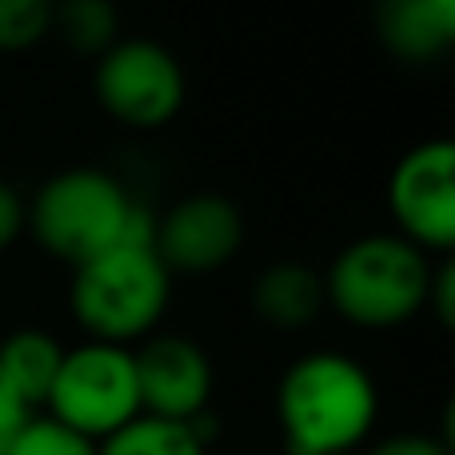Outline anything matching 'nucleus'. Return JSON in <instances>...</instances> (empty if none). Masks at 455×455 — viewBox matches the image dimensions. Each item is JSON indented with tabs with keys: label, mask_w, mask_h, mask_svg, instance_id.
Segmentation results:
<instances>
[{
	"label": "nucleus",
	"mask_w": 455,
	"mask_h": 455,
	"mask_svg": "<svg viewBox=\"0 0 455 455\" xmlns=\"http://www.w3.org/2000/svg\"><path fill=\"white\" fill-rule=\"evenodd\" d=\"M379 411L371 376L339 352L296 360L275 392L283 451L288 455H352L368 440Z\"/></svg>",
	"instance_id": "nucleus-1"
},
{
	"label": "nucleus",
	"mask_w": 455,
	"mask_h": 455,
	"mask_svg": "<svg viewBox=\"0 0 455 455\" xmlns=\"http://www.w3.org/2000/svg\"><path fill=\"white\" fill-rule=\"evenodd\" d=\"M427 283H432L427 251H419L403 235L376 232L352 240L336 256L323 280V299H331V307L347 323L395 328L427 304Z\"/></svg>",
	"instance_id": "nucleus-2"
},
{
	"label": "nucleus",
	"mask_w": 455,
	"mask_h": 455,
	"mask_svg": "<svg viewBox=\"0 0 455 455\" xmlns=\"http://www.w3.org/2000/svg\"><path fill=\"white\" fill-rule=\"evenodd\" d=\"M168 267L152 248H108L76 267L72 312L96 344L124 347L148 336L168 307Z\"/></svg>",
	"instance_id": "nucleus-3"
},
{
	"label": "nucleus",
	"mask_w": 455,
	"mask_h": 455,
	"mask_svg": "<svg viewBox=\"0 0 455 455\" xmlns=\"http://www.w3.org/2000/svg\"><path fill=\"white\" fill-rule=\"evenodd\" d=\"M136 200L116 176L100 168H68L56 172L24 208V224L48 256L80 267L108 248H120Z\"/></svg>",
	"instance_id": "nucleus-4"
},
{
	"label": "nucleus",
	"mask_w": 455,
	"mask_h": 455,
	"mask_svg": "<svg viewBox=\"0 0 455 455\" xmlns=\"http://www.w3.org/2000/svg\"><path fill=\"white\" fill-rule=\"evenodd\" d=\"M44 403L48 419L92 443H104L120 427L144 416L132 352L116 344H96V339L64 352Z\"/></svg>",
	"instance_id": "nucleus-5"
},
{
	"label": "nucleus",
	"mask_w": 455,
	"mask_h": 455,
	"mask_svg": "<svg viewBox=\"0 0 455 455\" xmlns=\"http://www.w3.org/2000/svg\"><path fill=\"white\" fill-rule=\"evenodd\" d=\"M96 100L128 128H164L184 104V72L156 40H120L96 64Z\"/></svg>",
	"instance_id": "nucleus-6"
},
{
	"label": "nucleus",
	"mask_w": 455,
	"mask_h": 455,
	"mask_svg": "<svg viewBox=\"0 0 455 455\" xmlns=\"http://www.w3.org/2000/svg\"><path fill=\"white\" fill-rule=\"evenodd\" d=\"M387 204L403 240L448 256L455 243V144L424 140L403 152L387 184Z\"/></svg>",
	"instance_id": "nucleus-7"
},
{
	"label": "nucleus",
	"mask_w": 455,
	"mask_h": 455,
	"mask_svg": "<svg viewBox=\"0 0 455 455\" xmlns=\"http://www.w3.org/2000/svg\"><path fill=\"white\" fill-rule=\"evenodd\" d=\"M140 411L168 424H192L212 400V363L192 339L156 336L132 352Z\"/></svg>",
	"instance_id": "nucleus-8"
},
{
	"label": "nucleus",
	"mask_w": 455,
	"mask_h": 455,
	"mask_svg": "<svg viewBox=\"0 0 455 455\" xmlns=\"http://www.w3.org/2000/svg\"><path fill=\"white\" fill-rule=\"evenodd\" d=\"M243 220L224 196H188L156 224V256L176 272H216L240 251Z\"/></svg>",
	"instance_id": "nucleus-9"
},
{
	"label": "nucleus",
	"mask_w": 455,
	"mask_h": 455,
	"mask_svg": "<svg viewBox=\"0 0 455 455\" xmlns=\"http://www.w3.org/2000/svg\"><path fill=\"white\" fill-rule=\"evenodd\" d=\"M323 307V280L307 264H272L251 283V312L272 328H307Z\"/></svg>",
	"instance_id": "nucleus-10"
},
{
	"label": "nucleus",
	"mask_w": 455,
	"mask_h": 455,
	"mask_svg": "<svg viewBox=\"0 0 455 455\" xmlns=\"http://www.w3.org/2000/svg\"><path fill=\"white\" fill-rule=\"evenodd\" d=\"M376 36L403 64H432L455 44V32L435 20L427 0H376Z\"/></svg>",
	"instance_id": "nucleus-11"
},
{
	"label": "nucleus",
	"mask_w": 455,
	"mask_h": 455,
	"mask_svg": "<svg viewBox=\"0 0 455 455\" xmlns=\"http://www.w3.org/2000/svg\"><path fill=\"white\" fill-rule=\"evenodd\" d=\"M60 360H64V347L40 328H20L0 339V371L24 395L28 408H40L48 400L52 379L60 371Z\"/></svg>",
	"instance_id": "nucleus-12"
},
{
	"label": "nucleus",
	"mask_w": 455,
	"mask_h": 455,
	"mask_svg": "<svg viewBox=\"0 0 455 455\" xmlns=\"http://www.w3.org/2000/svg\"><path fill=\"white\" fill-rule=\"evenodd\" d=\"M96 455H208V448L192 435L188 424L140 416L104 443H96Z\"/></svg>",
	"instance_id": "nucleus-13"
},
{
	"label": "nucleus",
	"mask_w": 455,
	"mask_h": 455,
	"mask_svg": "<svg viewBox=\"0 0 455 455\" xmlns=\"http://www.w3.org/2000/svg\"><path fill=\"white\" fill-rule=\"evenodd\" d=\"M52 28L76 52L104 56L116 44V8L108 0H60L52 12Z\"/></svg>",
	"instance_id": "nucleus-14"
},
{
	"label": "nucleus",
	"mask_w": 455,
	"mask_h": 455,
	"mask_svg": "<svg viewBox=\"0 0 455 455\" xmlns=\"http://www.w3.org/2000/svg\"><path fill=\"white\" fill-rule=\"evenodd\" d=\"M56 0H0V52H24L52 32Z\"/></svg>",
	"instance_id": "nucleus-15"
},
{
	"label": "nucleus",
	"mask_w": 455,
	"mask_h": 455,
	"mask_svg": "<svg viewBox=\"0 0 455 455\" xmlns=\"http://www.w3.org/2000/svg\"><path fill=\"white\" fill-rule=\"evenodd\" d=\"M8 455H96V443L68 432V427H60L48 416L44 419L32 416L20 427V435L8 443Z\"/></svg>",
	"instance_id": "nucleus-16"
},
{
	"label": "nucleus",
	"mask_w": 455,
	"mask_h": 455,
	"mask_svg": "<svg viewBox=\"0 0 455 455\" xmlns=\"http://www.w3.org/2000/svg\"><path fill=\"white\" fill-rule=\"evenodd\" d=\"M32 419V408L24 403V395L8 384V376L0 371V455H8V443L20 435V427Z\"/></svg>",
	"instance_id": "nucleus-17"
},
{
	"label": "nucleus",
	"mask_w": 455,
	"mask_h": 455,
	"mask_svg": "<svg viewBox=\"0 0 455 455\" xmlns=\"http://www.w3.org/2000/svg\"><path fill=\"white\" fill-rule=\"evenodd\" d=\"M371 455H451V440H435V435H419V432H403L384 440Z\"/></svg>",
	"instance_id": "nucleus-18"
},
{
	"label": "nucleus",
	"mask_w": 455,
	"mask_h": 455,
	"mask_svg": "<svg viewBox=\"0 0 455 455\" xmlns=\"http://www.w3.org/2000/svg\"><path fill=\"white\" fill-rule=\"evenodd\" d=\"M427 304L435 307L443 328H451L455 320V267L451 264H440L432 267V283H427Z\"/></svg>",
	"instance_id": "nucleus-19"
},
{
	"label": "nucleus",
	"mask_w": 455,
	"mask_h": 455,
	"mask_svg": "<svg viewBox=\"0 0 455 455\" xmlns=\"http://www.w3.org/2000/svg\"><path fill=\"white\" fill-rule=\"evenodd\" d=\"M24 232V204L4 180H0V251Z\"/></svg>",
	"instance_id": "nucleus-20"
}]
</instances>
